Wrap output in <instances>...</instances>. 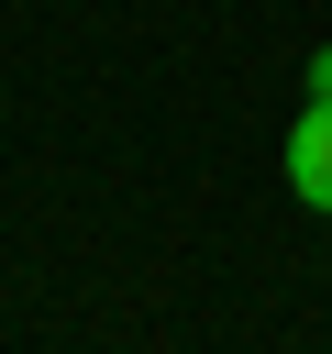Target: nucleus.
<instances>
[{
    "mask_svg": "<svg viewBox=\"0 0 332 354\" xmlns=\"http://www.w3.org/2000/svg\"><path fill=\"white\" fill-rule=\"evenodd\" d=\"M310 100H332V44H321V55H310Z\"/></svg>",
    "mask_w": 332,
    "mask_h": 354,
    "instance_id": "obj_2",
    "label": "nucleus"
},
{
    "mask_svg": "<svg viewBox=\"0 0 332 354\" xmlns=\"http://www.w3.org/2000/svg\"><path fill=\"white\" fill-rule=\"evenodd\" d=\"M288 188H299L310 210H332V100H310V111L288 122Z\"/></svg>",
    "mask_w": 332,
    "mask_h": 354,
    "instance_id": "obj_1",
    "label": "nucleus"
}]
</instances>
